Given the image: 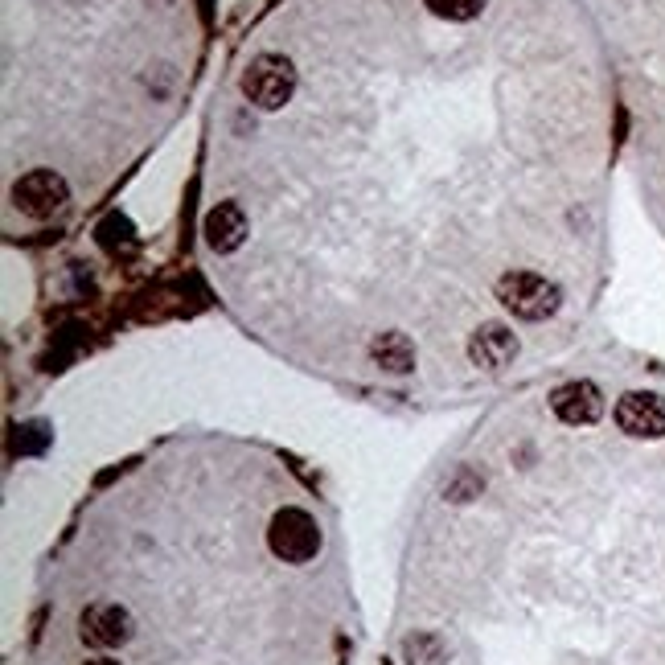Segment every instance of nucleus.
Instances as JSON below:
<instances>
[{
  "mask_svg": "<svg viewBox=\"0 0 665 665\" xmlns=\"http://www.w3.org/2000/svg\"><path fill=\"white\" fill-rule=\"evenodd\" d=\"M616 427L633 440H661L665 436V399L653 390H629L616 403Z\"/></svg>",
  "mask_w": 665,
  "mask_h": 665,
  "instance_id": "6",
  "label": "nucleus"
},
{
  "mask_svg": "<svg viewBox=\"0 0 665 665\" xmlns=\"http://www.w3.org/2000/svg\"><path fill=\"white\" fill-rule=\"evenodd\" d=\"M468 358H473V366H481V370L510 366L518 358V333L510 325H501V321H489L468 337Z\"/></svg>",
  "mask_w": 665,
  "mask_h": 665,
  "instance_id": "8",
  "label": "nucleus"
},
{
  "mask_svg": "<svg viewBox=\"0 0 665 665\" xmlns=\"http://www.w3.org/2000/svg\"><path fill=\"white\" fill-rule=\"evenodd\" d=\"M206 243L218 251V255H230V251H239L247 243V214L243 206H234V202H218L210 214H206Z\"/></svg>",
  "mask_w": 665,
  "mask_h": 665,
  "instance_id": "9",
  "label": "nucleus"
},
{
  "mask_svg": "<svg viewBox=\"0 0 665 665\" xmlns=\"http://www.w3.org/2000/svg\"><path fill=\"white\" fill-rule=\"evenodd\" d=\"M83 665H124V661H115V657H87Z\"/></svg>",
  "mask_w": 665,
  "mask_h": 665,
  "instance_id": "13",
  "label": "nucleus"
},
{
  "mask_svg": "<svg viewBox=\"0 0 665 665\" xmlns=\"http://www.w3.org/2000/svg\"><path fill=\"white\" fill-rule=\"evenodd\" d=\"M423 5L444 21H473V17H481L485 0H423Z\"/></svg>",
  "mask_w": 665,
  "mask_h": 665,
  "instance_id": "12",
  "label": "nucleus"
},
{
  "mask_svg": "<svg viewBox=\"0 0 665 665\" xmlns=\"http://www.w3.org/2000/svg\"><path fill=\"white\" fill-rule=\"evenodd\" d=\"M497 300L518 321H546L559 312L563 292H559V284L538 276V271H505L497 280Z\"/></svg>",
  "mask_w": 665,
  "mask_h": 665,
  "instance_id": "1",
  "label": "nucleus"
},
{
  "mask_svg": "<svg viewBox=\"0 0 665 665\" xmlns=\"http://www.w3.org/2000/svg\"><path fill=\"white\" fill-rule=\"evenodd\" d=\"M267 546H271V555L284 563H308L321 551V526L308 510H300V505H284V510L271 518Z\"/></svg>",
  "mask_w": 665,
  "mask_h": 665,
  "instance_id": "3",
  "label": "nucleus"
},
{
  "mask_svg": "<svg viewBox=\"0 0 665 665\" xmlns=\"http://www.w3.org/2000/svg\"><path fill=\"white\" fill-rule=\"evenodd\" d=\"M66 202H70V185H66V177L54 173V169H33V173H25V177L13 185V206H17L25 218H37V222L54 218Z\"/></svg>",
  "mask_w": 665,
  "mask_h": 665,
  "instance_id": "4",
  "label": "nucleus"
},
{
  "mask_svg": "<svg viewBox=\"0 0 665 665\" xmlns=\"http://www.w3.org/2000/svg\"><path fill=\"white\" fill-rule=\"evenodd\" d=\"M99 247L120 255V251H132L136 247V234H132V222L124 214H111L103 226H99Z\"/></svg>",
  "mask_w": 665,
  "mask_h": 665,
  "instance_id": "11",
  "label": "nucleus"
},
{
  "mask_svg": "<svg viewBox=\"0 0 665 665\" xmlns=\"http://www.w3.org/2000/svg\"><path fill=\"white\" fill-rule=\"evenodd\" d=\"M243 95L263 107V111H280L296 95V66L284 54H259L243 70Z\"/></svg>",
  "mask_w": 665,
  "mask_h": 665,
  "instance_id": "2",
  "label": "nucleus"
},
{
  "mask_svg": "<svg viewBox=\"0 0 665 665\" xmlns=\"http://www.w3.org/2000/svg\"><path fill=\"white\" fill-rule=\"evenodd\" d=\"M551 411L571 423V427H592L600 415H604V395H600V386L588 382V378H579V382H563L555 395H551Z\"/></svg>",
  "mask_w": 665,
  "mask_h": 665,
  "instance_id": "7",
  "label": "nucleus"
},
{
  "mask_svg": "<svg viewBox=\"0 0 665 665\" xmlns=\"http://www.w3.org/2000/svg\"><path fill=\"white\" fill-rule=\"evenodd\" d=\"M132 629H136L132 612L115 600H99L78 616V633H83V641L95 649H124L132 641Z\"/></svg>",
  "mask_w": 665,
  "mask_h": 665,
  "instance_id": "5",
  "label": "nucleus"
},
{
  "mask_svg": "<svg viewBox=\"0 0 665 665\" xmlns=\"http://www.w3.org/2000/svg\"><path fill=\"white\" fill-rule=\"evenodd\" d=\"M370 358H374V366L382 374L403 378V374L415 370V341L407 333H378L370 341Z\"/></svg>",
  "mask_w": 665,
  "mask_h": 665,
  "instance_id": "10",
  "label": "nucleus"
}]
</instances>
